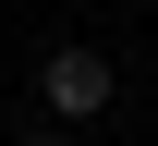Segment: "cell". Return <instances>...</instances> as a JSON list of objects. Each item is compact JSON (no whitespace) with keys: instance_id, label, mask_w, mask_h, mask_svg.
Wrapping results in <instances>:
<instances>
[{"instance_id":"cell-1","label":"cell","mask_w":158,"mask_h":146,"mask_svg":"<svg viewBox=\"0 0 158 146\" xmlns=\"http://www.w3.org/2000/svg\"><path fill=\"white\" fill-rule=\"evenodd\" d=\"M37 98H49V122H98V110L122 98V73L98 61V49H49L37 61Z\"/></svg>"},{"instance_id":"cell-2","label":"cell","mask_w":158,"mask_h":146,"mask_svg":"<svg viewBox=\"0 0 158 146\" xmlns=\"http://www.w3.org/2000/svg\"><path fill=\"white\" fill-rule=\"evenodd\" d=\"M12 146H73V134H12Z\"/></svg>"}]
</instances>
